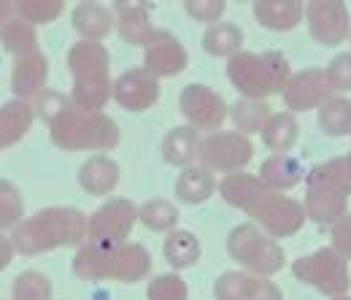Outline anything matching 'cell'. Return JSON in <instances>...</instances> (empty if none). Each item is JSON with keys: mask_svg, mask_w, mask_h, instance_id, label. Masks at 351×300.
Wrapping results in <instances>:
<instances>
[{"mask_svg": "<svg viewBox=\"0 0 351 300\" xmlns=\"http://www.w3.org/2000/svg\"><path fill=\"white\" fill-rule=\"evenodd\" d=\"M162 257L165 262L173 268V270H186V268H195L200 257H203V244L200 238L192 233V230H171L165 235V244H162Z\"/></svg>", "mask_w": 351, "mask_h": 300, "instance_id": "cell-27", "label": "cell"}, {"mask_svg": "<svg viewBox=\"0 0 351 300\" xmlns=\"http://www.w3.org/2000/svg\"><path fill=\"white\" fill-rule=\"evenodd\" d=\"M14 11L19 19H25L33 27L51 25L65 14L62 0H14Z\"/></svg>", "mask_w": 351, "mask_h": 300, "instance_id": "cell-36", "label": "cell"}, {"mask_svg": "<svg viewBox=\"0 0 351 300\" xmlns=\"http://www.w3.org/2000/svg\"><path fill=\"white\" fill-rule=\"evenodd\" d=\"M178 206L168 198H149L138 206V222L152 233H171L178 224Z\"/></svg>", "mask_w": 351, "mask_h": 300, "instance_id": "cell-33", "label": "cell"}, {"mask_svg": "<svg viewBox=\"0 0 351 300\" xmlns=\"http://www.w3.org/2000/svg\"><path fill=\"white\" fill-rule=\"evenodd\" d=\"M243 41H246L243 27L235 25V22H224V19L217 22V25H208L206 33H203V38H200L206 54L221 57V60H230L232 54L243 51Z\"/></svg>", "mask_w": 351, "mask_h": 300, "instance_id": "cell-29", "label": "cell"}, {"mask_svg": "<svg viewBox=\"0 0 351 300\" xmlns=\"http://www.w3.org/2000/svg\"><path fill=\"white\" fill-rule=\"evenodd\" d=\"M306 165L292 157V154H270L267 160H263L260 165V178L267 189H276V192H287V189H295L303 178H306Z\"/></svg>", "mask_w": 351, "mask_h": 300, "instance_id": "cell-25", "label": "cell"}, {"mask_svg": "<svg viewBox=\"0 0 351 300\" xmlns=\"http://www.w3.org/2000/svg\"><path fill=\"white\" fill-rule=\"evenodd\" d=\"M332 300H351V295H341V298H332Z\"/></svg>", "mask_w": 351, "mask_h": 300, "instance_id": "cell-48", "label": "cell"}, {"mask_svg": "<svg viewBox=\"0 0 351 300\" xmlns=\"http://www.w3.org/2000/svg\"><path fill=\"white\" fill-rule=\"evenodd\" d=\"M71 106H73V103H71V95H65V92H60V89H49V86L33 100L36 119H41L46 128H49L54 119H60Z\"/></svg>", "mask_w": 351, "mask_h": 300, "instance_id": "cell-40", "label": "cell"}, {"mask_svg": "<svg viewBox=\"0 0 351 300\" xmlns=\"http://www.w3.org/2000/svg\"><path fill=\"white\" fill-rule=\"evenodd\" d=\"M246 216L252 219V224H257L273 241L292 238L308 222L303 200H298L287 192H276V189H265L263 195L252 203Z\"/></svg>", "mask_w": 351, "mask_h": 300, "instance_id": "cell-8", "label": "cell"}, {"mask_svg": "<svg viewBox=\"0 0 351 300\" xmlns=\"http://www.w3.org/2000/svg\"><path fill=\"white\" fill-rule=\"evenodd\" d=\"M135 224H138V206L130 198L111 195L87 216V238L89 241L125 244V241H130Z\"/></svg>", "mask_w": 351, "mask_h": 300, "instance_id": "cell-10", "label": "cell"}, {"mask_svg": "<svg viewBox=\"0 0 351 300\" xmlns=\"http://www.w3.org/2000/svg\"><path fill=\"white\" fill-rule=\"evenodd\" d=\"M330 238H332V244H330V246H332L341 257H346L351 262V211L349 214H343L335 224H332Z\"/></svg>", "mask_w": 351, "mask_h": 300, "instance_id": "cell-43", "label": "cell"}, {"mask_svg": "<svg viewBox=\"0 0 351 300\" xmlns=\"http://www.w3.org/2000/svg\"><path fill=\"white\" fill-rule=\"evenodd\" d=\"M0 46H3V51H8L11 57H22V54L38 49V30H36L33 25H27L25 19L14 16V19L3 27V33H0Z\"/></svg>", "mask_w": 351, "mask_h": 300, "instance_id": "cell-34", "label": "cell"}, {"mask_svg": "<svg viewBox=\"0 0 351 300\" xmlns=\"http://www.w3.org/2000/svg\"><path fill=\"white\" fill-rule=\"evenodd\" d=\"M227 257L232 259L241 270L252 276L270 279L287 265V252L281 249L278 241L265 235L263 230L252 222L235 224L227 233Z\"/></svg>", "mask_w": 351, "mask_h": 300, "instance_id": "cell-6", "label": "cell"}, {"mask_svg": "<svg viewBox=\"0 0 351 300\" xmlns=\"http://www.w3.org/2000/svg\"><path fill=\"white\" fill-rule=\"evenodd\" d=\"M292 65L284 51H238L227 60V79L241 97L267 100L270 95H281L292 76Z\"/></svg>", "mask_w": 351, "mask_h": 300, "instance_id": "cell-3", "label": "cell"}, {"mask_svg": "<svg viewBox=\"0 0 351 300\" xmlns=\"http://www.w3.org/2000/svg\"><path fill=\"white\" fill-rule=\"evenodd\" d=\"M146 300H189V287L178 273H160L149 279Z\"/></svg>", "mask_w": 351, "mask_h": 300, "instance_id": "cell-39", "label": "cell"}, {"mask_svg": "<svg viewBox=\"0 0 351 300\" xmlns=\"http://www.w3.org/2000/svg\"><path fill=\"white\" fill-rule=\"evenodd\" d=\"M346 171H349V176H351V152L346 154Z\"/></svg>", "mask_w": 351, "mask_h": 300, "instance_id": "cell-47", "label": "cell"}, {"mask_svg": "<svg viewBox=\"0 0 351 300\" xmlns=\"http://www.w3.org/2000/svg\"><path fill=\"white\" fill-rule=\"evenodd\" d=\"M306 216L316 224H335L343 214H349L351 176L346 171V157H332L319 163L306 173Z\"/></svg>", "mask_w": 351, "mask_h": 300, "instance_id": "cell-5", "label": "cell"}, {"mask_svg": "<svg viewBox=\"0 0 351 300\" xmlns=\"http://www.w3.org/2000/svg\"><path fill=\"white\" fill-rule=\"evenodd\" d=\"M119 163L111 154H92L79 168V187L92 198H111L119 184Z\"/></svg>", "mask_w": 351, "mask_h": 300, "instance_id": "cell-19", "label": "cell"}, {"mask_svg": "<svg viewBox=\"0 0 351 300\" xmlns=\"http://www.w3.org/2000/svg\"><path fill=\"white\" fill-rule=\"evenodd\" d=\"M152 11H154V5L143 3V0H117L111 5L114 30L119 33V38L128 46H141L143 49L152 41V36L157 33V27L152 22Z\"/></svg>", "mask_w": 351, "mask_h": 300, "instance_id": "cell-16", "label": "cell"}, {"mask_svg": "<svg viewBox=\"0 0 351 300\" xmlns=\"http://www.w3.org/2000/svg\"><path fill=\"white\" fill-rule=\"evenodd\" d=\"M260 138H263L265 149H270L273 154H289L300 138V122L292 111H278L265 122Z\"/></svg>", "mask_w": 351, "mask_h": 300, "instance_id": "cell-28", "label": "cell"}, {"mask_svg": "<svg viewBox=\"0 0 351 300\" xmlns=\"http://www.w3.org/2000/svg\"><path fill=\"white\" fill-rule=\"evenodd\" d=\"M68 71L76 79H103L111 76V54L106 43L100 41H79L68 49Z\"/></svg>", "mask_w": 351, "mask_h": 300, "instance_id": "cell-18", "label": "cell"}, {"mask_svg": "<svg viewBox=\"0 0 351 300\" xmlns=\"http://www.w3.org/2000/svg\"><path fill=\"white\" fill-rule=\"evenodd\" d=\"M49 138L62 152L108 154L119 146L122 130L106 111H79L76 106H71L60 119L49 125Z\"/></svg>", "mask_w": 351, "mask_h": 300, "instance_id": "cell-4", "label": "cell"}, {"mask_svg": "<svg viewBox=\"0 0 351 300\" xmlns=\"http://www.w3.org/2000/svg\"><path fill=\"white\" fill-rule=\"evenodd\" d=\"M249 300H284V292H281V287H278L273 279L257 276L254 290H252V298Z\"/></svg>", "mask_w": 351, "mask_h": 300, "instance_id": "cell-44", "label": "cell"}, {"mask_svg": "<svg viewBox=\"0 0 351 300\" xmlns=\"http://www.w3.org/2000/svg\"><path fill=\"white\" fill-rule=\"evenodd\" d=\"M349 43H351V33H349Z\"/></svg>", "mask_w": 351, "mask_h": 300, "instance_id": "cell-49", "label": "cell"}, {"mask_svg": "<svg viewBox=\"0 0 351 300\" xmlns=\"http://www.w3.org/2000/svg\"><path fill=\"white\" fill-rule=\"evenodd\" d=\"M252 14H254L257 25L265 30L289 33L303 22L306 5L300 0H257L252 5Z\"/></svg>", "mask_w": 351, "mask_h": 300, "instance_id": "cell-20", "label": "cell"}, {"mask_svg": "<svg viewBox=\"0 0 351 300\" xmlns=\"http://www.w3.org/2000/svg\"><path fill=\"white\" fill-rule=\"evenodd\" d=\"M111 86L114 79L103 76V79H76L71 86V103L79 111H103L111 100Z\"/></svg>", "mask_w": 351, "mask_h": 300, "instance_id": "cell-31", "label": "cell"}, {"mask_svg": "<svg viewBox=\"0 0 351 300\" xmlns=\"http://www.w3.org/2000/svg\"><path fill=\"white\" fill-rule=\"evenodd\" d=\"M332 95L335 92L327 82L324 68H303V71L292 73L287 86H284V92H281V97H284V103H287V108L292 114L313 111V108L324 106Z\"/></svg>", "mask_w": 351, "mask_h": 300, "instance_id": "cell-14", "label": "cell"}, {"mask_svg": "<svg viewBox=\"0 0 351 300\" xmlns=\"http://www.w3.org/2000/svg\"><path fill=\"white\" fill-rule=\"evenodd\" d=\"M217 184L219 181L211 171H206L203 165H189V168L178 173L173 195L176 200L184 203V206H200L217 192Z\"/></svg>", "mask_w": 351, "mask_h": 300, "instance_id": "cell-26", "label": "cell"}, {"mask_svg": "<svg viewBox=\"0 0 351 300\" xmlns=\"http://www.w3.org/2000/svg\"><path fill=\"white\" fill-rule=\"evenodd\" d=\"M14 16H16V11H14V0H0V33H3V27H5Z\"/></svg>", "mask_w": 351, "mask_h": 300, "instance_id": "cell-46", "label": "cell"}, {"mask_svg": "<svg viewBox=\"0 0 351 300\" xmlns=\"http://www.w3.org/2000/svg\"><path fill=\"white\" fill-rule=\"evenodd\" d=\"M200 141H203V135L195 128H189V125H178V128L168 130L162 143H160L162 160L168 165H173V168H181V171L195 165L197 152H200Z\"/></svg>", "mask_w": 351, "mask_h": 300, "instance_id": "cell-24", "label": "cell"}, {"mask_svg": "<svg viewBox=\"0 0 351 300\" xmlns=\"http://www.w3.org/2000/svg\"><path fill=\"white\" fill-rule=\"evenodd\" d=\"M22 219H25L22 189L14 181L0 178V233H11Z\"/></svg>", "mask_w": 351, "mask_h": 300, "instance_id": "cell-37", "label": "cell"}, {"mask_svg": "<svg viewBox=\"0 0 351 300\" xmlns=\"http://www.w3.org/2000/svg\"><path fill=\"white\" fill-rule=\"evenodd\" d=\"M319 111V130L330 138H343L351 135V97L346 95H332Z\"/></svg>", "mask_w": 351, "mask_h": 300, "instance_id": "cell-32", "label": "cell"}, {"mask_svg": "<svg viewBox=\"0 0 351 300\" xmlns=\"http://www.w3.org/2000/svg\"><path fill=\"white\" fill-rule=\"evenodd\" d=\"M186 65H189V54L184 43L171 30L157 27L152 41L143 46V68L157 79H173L186 71Z\"/></svg>", "mask_w": 351, "mask_h": 300, "instance_id": "cell-15", "label": "cell"}, {"mask_svg": "<svg viewBox=\"0 0 351 300\" xmlns=\"http://www.w3.org/2000/svg\"><path fill=\"white\" fill-rule=\"evenodd\" d=\"M252 157H254V143L238 130H217L203 135L200 152H197V163L214 176L243 171L252 163Z\"/></svg>", "mask_w": 351, "mask_h": 300, "instance_id": "cell-9", "label": "cell"}, {"mask_svg": "<svg viewBox=\"0 0 351 300\" xmlns=\"http://www.w3.org/2000/svg\"><path fill=\"white\" fill-rule=\"evenodd\" d=\"M273 117L270 111V103L267 100H252V97H238L232 106H230V114L227 119L235 125L232 130H238L241 135H254V132H263L265 122Z\"/></svg>", "mask_w": 351, "mask_h": 300, "instance_id": "cell-30", "label": "cell"}, {"mask_svg": "<svg viewBox=\"0 0 351 300\" xmlns=\"http://www.w3.org/2000/svg\"><path fill=\"white\" fill-rule=\"evenodd\" d=\"M71 270L79 281H122V284H138L152 276V255L143 244L125 241H84L76 246V255L71 262Z\"/></svg>", "mask_w": 351, "mask_h": 300, "instance_id": "cell-1", "label": "cell"}, {"mask_svg": "<svg viewBox=\"0 0 351 300\" xmlns=\"http://www.w3.org/2000/svg\"><path fill=\"white\" fill-rule=\"evenodd\" d=\"M327 82L332 86L335 95H349L351 92V51H341L330 60V65L324 68Z\"/></svg>", "mask_w": 351, "mask_h": 300, "instance_id": "cell-41", "label": "cell"}, {"mask_svg": "<svg viewBox=\"0 0 351 300\" xmlns=\"http://www.w3.org/2000/svg\"><path fill=\"white\" fill-rule=\"evenodd\" d=\"M227 11V3L224 0H186L184 3V14L195 22H203V25H217L221 22Z\"/></svg>", "mask_w": 351, "mask_h": 300, "instance_id": "cell-42", "label": "cell"}, {"mask_svg": "<svg viewBox=\"0 0 351 300\" xmlns=\"http://www.w3.org/2000/svg\"><path fill=\"white\" fill-rule=\"evenodd\" d=\"M265 189L267 187L263 184V178L257 173H249V171L227 173V176H221V181L217 184V192L221 195V200L230 203L232 209L243 211V214L252 209V203L263 195Z\"/></svg>", "mask_w": 351, "mask_h": 300, "instance_id": "cell-23", "label": "cell"}, {"mask_svg": "<svg viewBox=\"0 0 351 300\" xmlns=\"http://www.w3.org/2000/svg\"><path fill=\"white\" fill-rule=\"evenodd\" d=\"M160 92H162L160 79L152 76L143 65H138V68H130L114 79L111 100L128 114H141V111H149L157 106Z\"/></svg>", "mask_w": 351, "mask_h": 300, "instance_id": "cell-13", "label": "cell"}, {"mask_svg": "<svg viewBox=\"0 0 351 300\" xmlns=\"http://www.w3.org/2000/svg\"><path fill=\"white\" fill-rule=\"evenodd\" d=\"M16 255L38 257L54 249L82 246L87 238V214L76 206H46L36 214L25 216L8 233Z\"/></svg>", "mask_w": 351, "mask_h": 300, "instance_id": "cell-2", "label": "cell"}, {"mask_svg": "<svg viewBox=\"0 0 351 300\" xmlns=\"http://www.w3.org/2000/svg\"><path fill=\"white\" fill-rule=\"evenodd\" d=\"M178 108L186 119L189 128H195L197 132H217L221 125L227 122L230 114V103L224 100V95L217 92L208 84H186L178 95Z\"/></svg>", "mask_w": 351, "mask_h": 300, "instance_id": "cell-11", "label": "cell"}, {"mask_svg": "<svg viewBox=\"0 0 351 300\" xmlns=\"http://www.w3.org/2000/svg\"><path fill=\"white\" fill-rule=\"evenodd\" d=\"M306 25L319 46L335 49L349 38L351 14L341 0H311L306 3Z\"/></svg>", "mask_w": 351, "mask_h": 300, "instance_id": "cell-12", "label": "cell"}, {"mask_svg": "<svg viewBox=\"0 0 351 300\" xmlns=\"http://www.w3.org/2000/svg\"><path fill=\"white\" fill-rule=\"evenodd\" d=\"M71 25L82 36V41L103 43V38H108V33L114 30V14L103 3L82 0L71 8Z\"/></svg>", "mask_w": 351, "mask_h": 300, "instance_id": "cell-21", "label": "cell"}, {"mask_svg": "<svg viewBox=\"0 0 351 300\" xmlns=\"http://www.w3.org/2000/svg\"><path fill=\"white\" fill-rule=\"evenodd\" d=\"M49 82V57L44 54V49H33L22 57H14L11 65V92L16 100H27L33 103L41 92L46 89Z\"/></svg>", "mask_w": 351, "mask_h": 300, "instance_id": "cell-17", "label": "cell"}, {"mask_svg": "<svg viewBox=\"0 0 351 300\" xmlns=\"http://www.w3.org/2000/svg\"><path fill=\"white\" fill-rule=\"evenodd\" d=\"M36 125V111L33 103L27 100H5L0 106V152L16 146Z\"/></svg>", "mask_w": 351, "mask_h": 300, "instance_id": "cell-22", "label": "cell"}, {"mask_svg": "<svg viewBox=\"0 0 351 300\" xmlns=\"http://www.w3.org/2000/svg\"><path fill=\"white\" fill-rule=\"evenodd\" d=\"M14 257H16V249L8 238V233H0V273L14 262Z\"/></svg>", "mask_w": 351, "mask_h": 300, "instance_id": "cell-45", "label": "cell"}, {"mask_svg": "<svg viewBox=\"0 0 351 300\" xmlns=\"http://www.w3.org/2000/svg\"><path fill=\"white\" fill-rule=\"evenodd\" d=\"M292 276L322 292L324 298H341L349 295L351 290V270L349 259L341 257L332 246H322L311 255H303L292 262Z\"/></svg>", "mask_w": 351, "mask_h": 300, "instance_id": "cell-7", "label": "cell"}, {"mask_svg": "<svg viewBox=\"0 0 351 300\" xmlns=\"http://www.w3.org/2000/svg\"><path fill=\"white\" fill-rule=\"evenodd\" d=\"M257 276L246 270H224L219 279L214 281V298L217 300H249L254 290Z\"/></svg>", "mask_w": 351, "mask_h": 300, "instance_id": "cell-38", "label": "cell"}, {"mask_svg": "<svg viewBox=\"0 0 351 300\" xmlns=\"http://www.w3.org/2000/svg\"><path fill=\"white\" fill-rule=\"evenodd\" d=\"M11 300H54V284L44 270H22L11 284Z\"/></svg>", "mask_w": 351, "mask_h": 300, "instance_id": "cell-35", "label": "cell"}]
</instances>
